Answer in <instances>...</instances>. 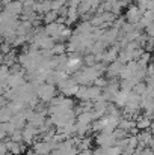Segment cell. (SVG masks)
Instances as JSON below:
<instances>
[{
    "label": "cell",
    "mask_w": 154,
    "mask_h": 155,
    "mask_svg": "<svg viewBox=\"0 0 154 155\" xmlns=\"http://www.w3.org/2000/svg\"><path fill=\"white\" fill-rule=\"evenodd\" d=\"M35 94H36V97H38L39 101H43V103H49L51 98L56 97V86L44 81L43 84H39V86L35 89Z\"/></svg>",
    "instance_id": "1"
},
{
    "label": "cell",
    "mask_w": 154,
    "mask_h": 155,
    "mask_svg": "<svg viewBox=\"0 0 154 155\" xmlns=\"http://www.w3.org/2000/svg\"><path fill=\"white\" fill-rule=\"evenodd\" d=\"M122 66H124V63L121 62V60H113V62H110L109 63V66L106 68V74H107V80H115V78H118L119 77V72H121V69H122Z\"/></svg>",
    "instance_id": "2"
},
{
    "label": "cell",
    "mask_w": 154,
    "mask_h": 155,
    "mask_svg": "<svg viewBox=\"0 0 154 155\" xmlns=\"http://www.w3.org/2000/svg\"><path fill=\"white\" fill-rule=\"evenodd\" d=\"M115 137H113V134L112 133H97V136H95V143L98 145V146H103V148H109V146H113L115 145Z\"/></svg>",
    "instance_id": "3"
},
{
    "label": "cell",
    "mask_w": 154,
    "mask_h": 155,
    "mask_svg": "<svg viewBox=\"0 0 154 155\" xmlns=\"http://www.w3.org/2000/svg\"><path fill=\"white\" fill-rule=\"evenodd\" d=\"M5 146H6L8 152L12 155H18L20 152H24L26 151V143L24 142H14L11 139L5 142Z\"/></svg>",
    "instance_id": "4"
},
{
    "label": "cell",
    "mask_w": 154,
    "mask_h": 155,
    "mask_svg": "<svg viewBox=\"0 0 154 155\" xmlns=\"http://www.w3.org/2000/svg\"><path fill=\"white\" fill-rule=\"evenodd\" d=\"M142 14H144V11H142L139 6H128L125 18L128 20V23H133V24H136V23H138V21L142 18Z\"/></svg>",
    "instance_id": "5"
},
{
    "label": "cell",
    "mask_w": 154,
    "mask_h": 155,
    "mask_svg": "<svg viewBox=\"0 0 154 155\" xmlns=\"http://www.w3.org/2000/svg\"><path fill=\"white\" fill-rule=\"evenodd\" d=\"M5 12H8V14H11V15H14V17H18V15L23 12V5H21V2H20V0H11V2H8L6 6H5Z\"/></svg>",
    "instance_id": "6"
},
{
    "label": "cell",
    "mask_w": 154,
    "mask_h": 155,
    "mask_svg": "<svg viewBox=\"0 0 154 155\" xmlns=\"http://www.w3.org/2000/svg\"><path fill=\"white\" fill-rule=\"evenodd\" d=\"M14 127H15V130H21L24 125H26V110H23V111H18V113H15V114H12V117H11V120H9Z\"/></svg>",
    "instance_id": "7"
},
{
    "label": "cell",
    "mask_w": 154,
    "mask_h": 155,
    "mask_svg": "<svg viewBox=\"0 0 154 155\" xmlns=\"http://www.w3.org/2000/svg\"><path fill=\"white\" fill-rule=\"evenodd\" d=\"M32 149L41 155H49L51 151V146H50V143L46 142V140H38V142H33L32 143Z\"/></svg>",
    "instance_id": "8"
},
{
    "label": "cell",
    "mask_w": 154,
    "mask_h": 155,
    "mask_svg": "<svg viewBox=\"0 0 154 155\" xmlns=\"http://www.w3.org/2000/svg\"><path fill=\"white\" fill-rule=\"evenodd\" d=\"M101 97V87L95 86V84H91L88 86V100L89 101H95Z\"/></svg>",
    "instance_id": "9"
},
{
    "label": "cell",
    "mask_w": 154,
    "mask_h": 155,
    "mask_svg": "<svg viewBox=\"0 0 154 155\" xmlns=\"http://www.w3.org/2000/svg\"><path fill=\"white\" fill-rule=\"evenodd\" d=\"M74 97L77 100H80V101H89L88 100V86H79L76 94H74Z\"/></svg>",
    "instance_id": "10"
},
{
    "label": "cell",
    "mask_w": 154,
    "mask_h": 155,
    "mask_svg": "<svg viewBox=\"0 0 154 155\" xmlns=\"http://www.w3.org/2000/svg\"><path fill=\"white\" fill-rule=\"evenodd\" d=\"M12 117V111L8 108V105L5 107H0V124H5V122H9Z\"/></svg>",
    "instance_id": "11"
},
{
    "label": "cell",
    "mask_w": 154,
    "mask_h": 155,
    "mask_svg": "<svg viewBox=\"0 0 154 155\" xmlns=\"http://www.w3.org/2000/svg\"><path fill=\"white\" fill-rule=\"evenodd\" d=\"M67 51V45L65 44H53V47L50 48V53L51 56H57V54H63V53Z\"/></svg>",
    "instance_id": "12"
},
{
    "label": "cell",
    "mask_w": 154,
    "mask_h": 155,
    "mask_svg": "<svg viewBox=\"0 0 154 155\" xmlns=\"http://www.w3.org/2000/svg\"><path fill=\"white\" fill-rule=\"evenodd\" d=\"M54 20H57L56 11H49L47 14H44V23H46V24H50V23H53Z\"/></svg>",
    "instance_id": "13"
},
{
    "label": "cell",
    "mask_w": 154,
    "mask_h": 155,
    "mask_svg": "<svg viewBox=\"0 0 154 155\" xmlns=\"http://www.w3.org/2000/svg\"><path fill=\"white\" fill-rule=\"evenodd\" d=\"M106 151H107V155H121V154H122V151H121V149H119L116 145L106 148Z\"/></svg>",
    "instance_id": "14"
},
{
    "label": "cell",
    "mask_w": 154,
    "mask_h": 155,
    "mask_svg": "<svg viewBox=\"0 0 154 155\" xmlns=\"http://www.w3.org/2000/svg\"><path fill=\"white\" fill-rule=\"evenodd\" d=\"M92 84H95V86H98V87H101L103 89V87L107 84V78H104V77L100 75V77H97V78L94 80V83H92Z\"/></svg>",
    "instance_id": "15"
},
{
    "label": "cell",
    "mask_w": 154,
    "mask_h": 155,
    "mask_svg": "<svg viewBox=\"0 0 154 155\" xmlns=\"http://www.w3.org/2000/svg\"><path fill=\"white\" fill-rule=\"evenodd\" d=\"M9 139L14 140V142H21V140H23V137H21V130H15V131L9 136Z\"/></svg>",
    "instance_id": "16"
},
{
    "label": "cell",
    "mask_w": 154,
    "mask_h": 155,
    "mask_svg": "<svg viewBox=\"0 0 154 155\" xmlns=\"http://www.w3.org/2000/svg\"><path fill=\"white\" fill-rule=\"evenodd\" d=\"M92 155H107V151H106V148H103V146H98L94 152H92Z\"/></svg>",
    "instance_id": "17"
},
{
    "label": "cell",
    "mask_w": 154,
    "mask_h": 155,
    "mask_svg": "<svg viewBox=\"0 0 154 155\" xmlns=\"http://www.w3.org/2000/svg\"><path fill=\"white\" fill-rule=\"evenodd\" d=\"M26 155H41V154H38V152H35L33 149H29V151L26 152Z\"/></svg>",
    "instance_id": "18"
}]
</instances>
